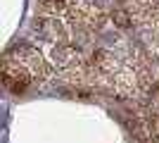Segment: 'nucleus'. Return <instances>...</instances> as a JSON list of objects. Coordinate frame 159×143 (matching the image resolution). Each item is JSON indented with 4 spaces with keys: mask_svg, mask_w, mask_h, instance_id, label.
<instances>
[{
    "mask_svg": "<svg viewBox=\"0 0 159 143\" xmlns=\"http://www.w3.org/2000/svg\"><path fill=\"white\" fill-rule=\"evenodd\" d=\"M152 74L145 55L131 43L100 48L90 55V86H100L121 98L140 95L150 86Z\"/></svg>",
    "mask_w": 159,
    "mask_h": 143,
    "instance_id": "nucleus-1",
    "label": "nucleus"
},
{
    "mask_svg": "<svg viewBox=\"0 0 159 143\" xmlns=\"http://www.w3.org/2000/svg\"><path fill=\"white\" fill-rule=\"evenodd\" d=\"M48 62L33 45H14L2 57V79L5 86L14 93L26 91L29 86L45 81Z\"/></svg>",
    "mask_w": 159,
    "mask_h": 143,
    "instance_id": "nucleus-2",
    "label": "nucleus"
},
{
    "mask_svg": "<svg viewBox=\"0 0 159 143\" xmlns=\"http://www.w3.org/2000/svg\"><path fill=\"white\" fill-rule=\"evenodd\" d=\"M50 62L60 79L74 86H90V57H86L83 50H79L74 43H57Z\"/></svg>",
    "mask_w": 159,
    "mask_h": 143,
    "instance_id": "nucleus-3",
    "label": "nucleus"
},
{
    "mask_svg": "<svg viewBox=\"0 0 159 143\" xmlns=\"http://www.w3.org/2000/svg\"><path fill=\"white\" fill-rule=\"evenodd\" d=\"M126 10L145 48L159 57V0H126Z\"/></svg>",
    "mask_w": 159,
    "mask_h": 143,
    "instance_id": "nucleus-4",
    "label": "nucleus"
}]
</instances>
